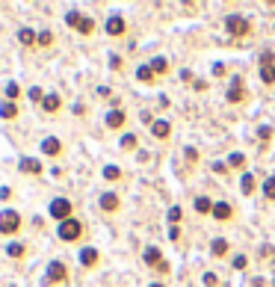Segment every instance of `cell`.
<instances>
[{
  "label": "cell",
  "mask_w": 275,
  "mask_h": 287,
  "mask_svg": "<svg viewBox=\"0 0 275 287\" xmlns=\"http://www.w3.org/2000/svg\"><path fill=\"white\" fill-rule=\"evenodd\" d=\"M225 30L231 36H237V39H243V36L252 33V21L246 15H240V12H231V15H225Z\"/></svg>",
  "instance_id": "1"
},
{
  "label": "cell",
  "mask_w": 275,
  "mask_h": 287,
  "mask_svg": "<svg viewBox=\"0 0 275 287\" xmlns=\"http://www.w3.org/2000/svg\"><path fill=\"white\" fill-rule=\"evenodd\" d=\"M83 222L80 219H65V222H59V228H56V234H59V240L62 243H74V240H80L83 237Z\"/></svg>",
  "instance_id": "2"
},
{
  "label": "cell",
  "mask_w": 275,
  "mask_h": 287,
  "mask_svg": "<svg viewBox=\"0 0 275 287\" xmlns=\"http://www.w3.org/2000/svg\"><path fill=\"white\" fill-rule=\"evenodd\" d=\"M21 231V216H18V210H0V234H18Z\"/></svg>",
  "instance_id": "3"
},
{
  "label": "cell",
  "mask_w": 275,
  "mask_h": 287,
  "mask_svg": "<svg viewBox=\"0 0 275 287\" xmlns=\"http://www.w3.org/2000/svg\"><path fill=\"white\" fill-rule=\"evenodd\" d=\"M65 24H68L71 30H77V33H83V36H89V33L95 30V21H92L89 15H83V12H68V15H65Z\"/></svg>",
  "instance_id": "4"
},
{
  "label": "cell",
  "mask_w": 275,
  "mask_h": 287,
  "mask_svg": "<svg viewBox=\"0 0 275 287\" xmlns=\"http://www.w3.org/2000/svg\"><path fill=\"white\" fill-rule=\"evenodd\" d=\"M71 210H74V204L68 201V198H54L51 201V207H48V213H51V216L54 219H59V222H65V219H71Z\"/></svg>",
  "instance_id": "5"
},
{
  "label": "cell",
  "mask_w": 275,
  "mask_h": 287,
  "mask_svg": "<svg viewBox=\"0 0 275 287\" xmlns=\"http://www.w3.org/2000/svg\"><path fill=\"white\" fill-rule=\"evenodd\" d=\"M68 278V267L62 261H51L48 264V275H45V284H62Z\"/></svg>",
  "instance_id": "6"
},
{
  "label": "cell",
  "mask_w": 275,
  "mask_h": 287,
  "mask_svg": "<svg viewBox=\"0 0 275 287\" xmlns=\"http://www.w3.org/2000/svg\"><path fill=\"white\" fill-rule=\"evenodd\" d=\"M225 98H228L231 104H240V101H246V86H243V80H240V77H234V80H231V86H228Z\"/></svg>",
  "instance_id": "7"
},
{
  "label": "cell",
  "mask_w": 275,
  "mask_h": 287,
  "mask_svg": "<svg viewBox=\"0 0 275 287\" xmlns=\"http://www.w3.org/2000/svg\"><path fill=\"white\" fill-rule=\"evenodd\" d=\"M104 30H107V36H122V33L128 30V21H125L122 15H110L107 24H104Z\"/></svg>",
  "instance_id": "8"
},
{
  "label": "cell",
  "mask_w": 275,
  "mask_h": 287,
  "mask_svg": "<svg viewBox=\"0 0 275 287\" xmlns=\"http://www.w3.org/2000/svg\"><path fill=\"white\" fill-rule=\"evenodd\" d=\"M210 216L216 219V222H228L231 216H234V207H231V201H216L213 204V213Z\"/></svg>",
  "instance_id": "9"
},
{
  "label": "cell",
  "mask_w": 275,
  "mask_h": 287,
  "mask_svg": "<svg viewBox=\"0 0 275 287\" xmlns=\"http://www.w3.org/2000/svg\"><path fill=\"white\" fill-rule=\"evenodd\" d=\"M42 154L59 157V154H62V142H59L56 136H45V139H42Z\"/></svg>",
  "instance_id": "10"
},
{
  "label": "cell",
  "mask_w": 275,
  "mask_h": 287,
  "mask_svg": "<svg viewBox=\"0 0 275 287\" xmlns=\"http://www.w3.org/2000/svg\"><path fill=\"white\" fill-rule=\"evenodd\" d=\"M142 261L148 264V267H157V269H160L166 261H163V252H160V249H157V246H151V249H145V255H142Z\"/></svg>",
  "instance_id": "11"
},
{
  "label": "cell",
  "mask_w": 275,
  "mask_h": 287,
  "mask_svg": "<svg viewBox=\"0 0 275 287\" xmlns=\"http://www.w3.org/2000/svg\"><path fill=\"white\" fill-rule=\"evenodd\" d=\"M98 204H101V210H107V213H115V210H119V204H122V198L115 196V193H104V196L98 198Z\"/></svg>",
  "instance_id": "12"
},
{
  "label": "cell",
  "mask_w": 275,
  "mask_h": 287,
  "mask_svg": "<svg viewBox=\"0 0 275 287\" xmlns=\"http://www.w3.org/2000/svg\"><path fill=\"white\" fill-rule=\"evenodd\" d=\"M125 122H128V113L125 110H110L107 113V127H112V130L125 127Z\"/></svg>",
  "instance_id": "13"
},
{
  "label": "cell",
  "mask_w": 275,
  "mask_h": 287,
  "mask_svg": "<svg viewBox=\"0 0 275 287\" xmlns=\"http://www.w3.org/2000/svg\"><path fill=\"white\" fill-rule=\"evenodd\" d=\"M18 169H21L24 175H38V172H42V163H38L36 157H21V160H18Z\"/></svg>",
  "instance_id": "14"
},
{
  "label": "cell",
  "mask_w": 275,
  "mask_h": 287,
  "mask_svg": "<svg viewBox=\"0 0 275 287\" xmlns=\"http://www.w3.org/2000/svg\"><path fill=\"white\" fill-rule=\"evenodd\" d=\"M151 133H154L157 139H169V133H172V125H169L166 119H157V122H151Z\"/></svg>",
  "instance_id": "15"
},
{
  "label": "cell",
  "mask_w": 275,
  "mask_h": 287,
  "mask_svg": "<svg viewBox=\"0 0 275 287\" xmlns=\"http://www.w3.org/2000/svg\"><path fill=\"white\" fill-rule=\"evenodd\" d=\"M59 107H62V98H59L56 92L45 95V101H42V110H45V113H51V116H54V113H59Z\"/></svg>",
  "instance_id": "16"
},
{
  "label": "cell",
  "mask_w": 275,
  "mask_h": 287,
  "mask_svg": "<svg viewBox=\"0 0 275 287\" xmlns=\"http://www.w3.org/2000/svg\"><path fill=\"white\" fill-rule=\"evenodd\" d=\"M136 80H139V83H154V80H157V74H154V68H151L148 62L136 68Z\"/></svg>",
  "instance_id": "17"
},
{
  "label": "cell",
  "mask_w": 275,
  "mask_h": 287,
  "mask_svg": "<svg viewBox=\"0 0 275 287\" xmlns=\"http://www.w3.org/2000/svg\"><path fill=\"white\" fill-rule=\"evenodd\" d=\"M260 80H263L266 86L275 83V62H260Z\"/></svg>",
  "instance_id": "18"
},
{
  "label": "cell",
  "mask_w": 275,
  "mask_h": 287,
  "mask_svg": "<svg viewBox=\"0 0 275 287\" xmlns=\"http://www.w3.org/2000/svg\"><path fill=\"white\" fill-rule=\"evenodd\" d=\"M228 249H231V246H228V240H222V237H216V240L210 243L213 258H225V255H228Z\"/></svg>",
  "instance_id": "19"
},
{
  "label": "cell",
  "mask_w": 275,
  "mask_h": 287,
  "mask_svg": "<svg viewBox=\"0 0 275 287\" xmlns=\"http://www.w3.org/2000/svg\"><path fill=\"white\" fill-rule=\"evenodd\" d=\"M98 258H101V255H98V249H92V246L80 252V264H83V267H95V264H98Z\"/></svg>",
  "instance_id": "20"
},
{
  "label": "cell",
  "mask_w": 275,
  "mask_h": 287,
  "mask_svg": "<svg viewBox=\"0 0 275 287\" xmlns=\"http://www.w3.org/2000/svg\"><path fill=\"white\" fill-rule=\"evenodd\" d=\"M18 116V104L15 101H3L0 104V119H15Z\"/></svg>",
  "instance_id": "21"
},
{
  "label": "cell",
  "mask_w": 275,
  "mask_h": 287,
  "mask_svg": "<svg viewBox=\"0 0 275 287\" xmlns=\"http://www.w3.org/2000/svg\"><path fill=\"white\" fill-rule=\"evenodd\" d=\"M240 193H243V196H252V193H255V175L246 172V175L240 178Z\"/></svg>",
  "instance_id": "22"
},
{
  "label": "cell",
  "mask_w": 275,
  "mask_h": 287,
  "mask_svg": "<svg viewBox=\"0 0 275 287\" xmlns=\"http://www.w3.org/2000/svg\"><path fill=\"white\" fill-rule=\"evenodd\" d=\"M18 42H21V45H38V36L24 27V30H18Z\"/></svg>",
  "instance_id": "23"
},
{
  "label": "cell",
  "mask_w": 275,
  "mask_h": 287,
  "mask_svg": "<svg viewBox=\"0 0 275 287\" xmlns=\"http://www.w3.org/2000/svg\"><path fill=\"white\" fill-rule=\"evenodd\" d=\"M151 68H154V74H166V71H169V59L166 56H154Z\"/></svg>",
  "instance_id": "24"
},
{
  "label": "cell",
  "mask_w": 275,
  "mask_h": 287,
  "mask_svg": "<svg viewBox=\"0 0 275 287\" xmlns=\"http://www.w3.org/2000/svg\"><path fill=\"white\" fill-rule=\"evenodd\" d=\"M213 204H216V201H210L207 196H199V198H195V210H199V213H213Z\"/></svg>",
  "instance_id": "25"
},
{
  "label": "cell",
  "mask_w": 275,
  "mask_h": 287,
  "mask_svg": "<svg viewBox=\"0 0 275 287\" xmlns=\"http://www.w3.org/2000/svg\"><path fill=\"white\" fill-rule=\"evenodd\" d=\"M24 252H27V246H24V243H9V246H6V255L15 258V261L24 258Z\"/></svg>",
  "instance_id": "26"
},
{
  "label": "cell",
  "mask_w": 275,
  "mask_h": 287,
  "mask_svg": "<svg viewBox=\"0 0 275 287\" xmlns=\"http://www.w3.org/2000/svg\"><path fill=\"white\" fill-rule=\"evenodd\" d=\"M228 166H234V169H243V166H246V154H240V151H234V154L228 157Z\"/></svg>",
  "instance_id": "27"
},
{
  "label": "cell",
  "mask_w": 275,
  "mask_h": 287,
  "mask_svg": "<svg viewBox=\"0 0 275 287\" xmlns=\"http://www.w3.org/2000/svg\"><path fill=\"white\" fill-rule=\"evenodd\" d=\"M104 178H107V181H119V178H122V169H119V166H104Z\"/></svg>",
  "instance_id": "28"
},
{
  "label": "cell",
  "mask_w": 275,
  "mask_h": 287,
  "mask_svg": "<svg viewBox=\"0 0 275 287\" xmlns=\"http://www.w3.org/2000/svg\"><path fill=\"white\" fill-rule=\"evenodd\" d=\"M263 196H266V198H275V175L263 181Z\"/></svg>",
  "instance_id": "29"
},
{
  "label": "cell",
  "mask_w": 275,
  "mask_h": 287,
  "mask_svg": "<svg viewBox=\"0 0 275 287\" xmlns=\"http://www.w3.org/2000/svg\"><path fill=\"white\" fill-rule=\"evenodd\" d=\"M122 148H125V151L136 148V136H133V133H125V136H122Z\"/></svg>",
  "instance_id": "30"
},
{
  "label": "cell",
  "mask_w": 275,
  "mask_h": 287,
  "mask_svg": "<svg viewBox=\"0 0 275 287\" xmlns=\"http://www.w3.org/2000/svg\"><path fill=\"white\" fill-rule=\"evenodd\" d=\"M38 45H42V48H51V45H54V33H48V30L38 33Z\"/></svg>",
  "instance_id": "31"
},
{
  "label": "cell",
  "mask_w": 275,
  "mask_h": 287,
  "mask_svg": "<svg viewBox=\"0 0 275 287\" xmlns=\"http://www.w3.org/2000/svg\"><path fill=\"white\" fill-rule=\"evenodd\" d=\"M166 216H169V222H172V225H178V222H181V207H178V204H175V207H169Z\"/></svg>",
  "instance_id": "32"
},
{
  "label": "cell",
  "mask_w": 275,
  "mask_h": 287,
  "mask_svg": "<svg viewBox=\"0 0 275 287\" xmlns=\"http://www.w3.org/2000/svg\"><path fill=\"white\" fill-rule=\"evenodd\" d=\"M30 101H38V104H42V101H45V92L38 89V86H33V89H30Z\"/></svg>",
  "instance_id": "33"
},
{
  "label": "cell",
  "mask_w": 275,
  "mask_h": 287,
  "mask_svg": "<svg viewBox=\"0 0 275 287\" xmlns=\"http://www.w3.org/2000/svg\"><path fill=\"white\" fill-rule=\"evenodd\" d=\"M249 267V258L246 255H237V258H234V269H246Z\"/></svg>",
  "instance_id": "34"
},
{
  "label": "cell",
  "mask_w": 275,
  "mask_h": 287,
  "mask_svg": "<svg viewBox=\"0 0 275 287\" xmlns=\"http://www.w3.org/2000/svg\"><path fill=\"white\" fill-rule=\"evenodd\" d=\"M18 92H21V89H18V83H9V86H6V98H9V101H15V98H18Z\"/></svg>",
  "instance_id": "35"
},
{
  "label": "cell",
  "mask_w": 275,
  "mask_h": 287,
  "mask_svg": "<svg viewBox=\"0 0 275 287\" xmlns=\"http://www.w3.org/2000/svg\"><path fill=\"white\" fill-rule=\"evenodd\" d=\"M216 281H219L216 272H204V287H216Z\"/></svg>",
  "instance_id": "36"
},
{
  "label": "cell",
  "mask_w": 275,
  "mask_h": 287,
  "mask_svg": "<svg viewBox=\"0 0 275 287\" xmlns=\"http://www.w3.org/2000/svg\"><path fill=\"white\" fill-rule=\"evenodd\" d=\"M257 136H260L263 142H266V139H272V127H266V125H263V127L257 130Z\"/></svg>",
  "instance_id": "37"
},
{
  "label": "cell",
  "mask_w": 275,
  "mask_h": 287,
  "mask_svg": "<svg viewBox=\"0 0 275 287\" xmlns=\"http://www.w3.org/2000/svg\"><path fill=\"white\" fill-rule=\"evenodd\" d=\"M169 240H175V243L181 240V228H178V225H172V228H169Z\"/></svg>",
  "instance_id": "38"
},
{
  "label": "cell",
  "mask_w": 275,
  "mask_h": 287,
  "mask_svg": "<svg viewBox=\"0 0 275 287\" xmlns=\"http://www.w3.org/2000/svg\"><path fill=\"white\" fill-rule=\"evenodd\" d=\"M225 71H228V68H225V62H219V65H213V74H216V77H222V74H225Z\"/></svg>",
  "instance_id": "39"
},
{
  "label": "cell",
  "mask_w": 275,
  "mask_h": 287,
  "mask_svg": "<svg viewBox=\"0 0 275 287\" xmlns=\"http://www.w3.org/2000/svg\"><path fill=\"white\" fill-rule=\"evenodd\" d=\"M213 172H219V175H225V172H228V163H213Z\"/></svg>",
  "instance_id": "40"
},
{
  "label": "cell",
  "mask_w": 275,
  "mask_h": 287,
  "mask_svg": "<svg viewBox=\"0 0 275 287\" xmlns=\"http://www.w3.org/2000/svg\"><path fill=\"white\" fill-rule=\"evenodd\" d=\"M186 160H189V163H195V160H199V154H195V148H186Z\"/></svg>",
  "instance_id": "41"
},
{
  "label": "cell",
  "mask_w": 275,
  "mask_h": 287,
  "mask_svg": "<svg viewBox=\"0 0 275 287\" xmlns=\"http://www.w3.org/2000/svg\"><path fill=\"white\" fill-rule=\"evenodd\" d=\"M151 287H163V284H151Z\"/></svg>",
  "instance_id": "42"
}]
</instances>
